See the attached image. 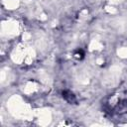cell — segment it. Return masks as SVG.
<instances>
[{
    "label": "cell",
    "mask_w": 127,
    "mask_h": 127,
    "mask_svg": "<svg viewBox=\"0 0 127 127\" xmlns=\"http://www.w3.org/2000/svg\"><path fill=\"white\" fill-rule=\"evenodd\" d=\"M115 112L118 114L127 113V99H124L118 102V104L115 107Z\"/></svg>",
    "instance_id": "cell-1"
},
{
    "label": "cell",
    "mask_w": 127,
    "mask_h": 127,
    "mask_svg": "<svg viewBox=\"0 0 127 127\" xmlns=\"http://www.w3.org/2000/svg\"><path fill=\"white\" fill-rule=\"evenodd\" d=\"M63 97H64L67 102H69L70 104L76 102V98H75L74 94H73L72 92L68 91V90H64V91H63Z\"/></svg>",
    "instance_id": "cell-2"
}]
</instances>
